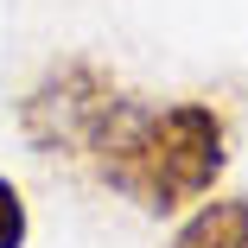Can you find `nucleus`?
<instances>
[{
  "mask_svg": "<svg viewBox=\"0 0 248 248\" xmlns=\"http://www.w3.org/2000/svg\"><path fill=\"white\" fill-rule=\"evenodd\" d=\"M121 102H127V89L95 58H58L19 95V134H26L32 153H58V159H83L89 166L95 140L108 134Z\"/></svg>",
  "mask_w": 248,
  "mask_h": 248,
  "instance_id": "nucleus-2",
  "label": "nucleus"
},
{
  "mask_svg": "<svg viewBox=\"0 0 248 248\" xmlns=\"http://www.w3.org/2000/svg\"><path fill=\"white\" fill-rule=\"evenodd\" d=\"M89 172L146 217H185L229 172V121L210 102H121Z\"/></svg>",
  "mask_w": 248,
  "mask_h": 248,
  "instance_id": "nucleus-1",
  "label": "nucleus"
},
{
  "mask_svg": "<svg viewBox=\"0 0 248 248\" xmlns=\"http://www.w3.org/2000/svg\"><path fill=\"white\" fill-rule=\"evenodd\" d=\"M26 235H32V217H26V197H19V185L0 172V248H26Z\"/></svg>",
  "mask_w": 248,
  "mask_h": 248,
  "instance_id": "nucleus-4",
  "label": "nucleus"
},
{
  "mask_svg": "<svg viewBox=\"0 0 248 248\" xmlns=\"http://www.w3.org/2000/svg\"><path fill=\"white\" fill-rule=\"evenodd\" d=\"M166 248H248V197H204L178 217Z\"/></svg>",
  "mask_w": 248,
  "mask_h": 248,
  "instance_id": "nucleus-3",
  "label": "nucleus"
}]
</instances>
